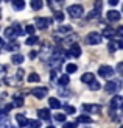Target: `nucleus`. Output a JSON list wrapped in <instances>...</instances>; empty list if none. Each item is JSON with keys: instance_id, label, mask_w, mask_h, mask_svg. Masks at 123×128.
Wrapping results in <instances>:
<instances>
[{"instance_id": "0eeeda50", "label": "nucleus", "mask_w": 123, "mask_h": 128, "mask_svg": "<svg viewBox=\"0 0 123 128\" xmlns=\"http://www.w3.org/2000/svg\"><path fill=\"white\" fill-rule=\"evenodd\" d=\"M53 24V19H50V17H39L36 20V27L37 28H41V30H45L48 27V25Z\"/></svg>"}, {"instance_id": "7c9ffc66", "label": "nucleus", "mask_w": 123, "mask_h": 128, "mask_svg": "<svg viewBox=\"0 0 123 128\" xmlns=\"http://www.w3.org/2000/svg\"><path fill=\"white\" fill-rule=\"evenodd\" d=\"M34 30H36L34 25H27V27H25V33H28V34H31V36H34Z\"/></svg>"}, {"instance_id": "ea45409f", "label": "nucleus", "mask_w": 123, "mask_h": 128, "mask_svg": "<svg viewBox=\"0 0 123 128\" xmlns=\"http://www.w3.org/2000/svg\"><path fill=\"white\" fill-rule=\"evenodd\" d=\"M0 125H2V128H12L11 124H9V120H5V122H3V124H0Z\"/></svg>"}, {"instance_id": "f257e3e1", "label": "nucleus", "mask_w": 123, "mask_h": 128, "mask_svg": "<svg viewBox=\"0 0 123 128\" xmlns=\"http://www.w3.org/2000/svg\"><path fill=\"white\" fill-rule=\"evenodd\" d=\"M23 33L22 31V28L19 27V25L16 24V25H12V27H8V28H5V31H3V34H5V38H8V39H11V41H14L16 38H19Z\"/></svg>"}, {"instance_id": "c756f323", "label": "nucleus", "mask_w": 123, "mask_h": 128, "mask_svg": "<svg viewBox=\"0 0 123 128\" xmlns=\"http://www.w3.org/2000/svg\"><path fill=\"white\" fill-rule=\"evenodd\" d=\"M100 12H101V11H97V10H92V11H90L89 14H87V20H90V19H95V17H98V16H100Z\"/></svg>"}, {"instance_id": "603ef678", "label": "nucleus", "mask_w": 123, "mask_h": 128, "mask_svg": "<svg viewBox=\"0 0 123 128\" xmlns=\"http://www.w3.org/2000/svg\"><path fill=\"white\" fill-rule=\"evenodd\" d=\"M122 111H123V106H122Z\"/></svg>"}, {"instance_id": "2f4dec72", "label": "nucleus", "mask_w": 123, "mask_h": 128, "mask_svg": "<svg viewBox=\"0 0 123 128\" xmlns=\"http://www.w3.org/2000/svg\"><path fill=\"white\" fill-rule=\"evenodd\" d=\"M59 33H72V28L69 25H61L59 27Z\"/></svg>"}, {"instance_id": "f3484780", "label": "nucleus", "mask_w": 123, "mask_h": 128, "mask_svg": "<svg viewBox=\"0 0 123 128\" xmlns=\"http://www.w3.org/2000/svg\"><path fill=\"white\" fill-rule=\"evenodd\" d=\"M37 116H39V119H44V120H48L50 117H51V114H50V111L48 110H39L37 111Z\"/></svg>"}, {"instance_id": "a878e982", "label": "nucleus", "mask_w": 123, "mask_h": 128, "mask_svg": "<svg viewBox=\"0 0 123 128\" xmlns=\"http://www.w3.org/2000/svg\"><path fill=\"white\" fill-rule=\"evenodd\" d=\"M39 42V38H36V36H30L27 41H25V44L27 46H34V44H37Z\"/></svg>"}, {"instance_id": "412c9836", "label": "nucleus", "mask_w": 123, "mask_h": 128, "mask_svg": "<svg viewBox=\"0 0 123 128\" xmlns=\"http://www.w3.org/2000/svg\"><path fill=\"white\" fill-rule=\"evenodd\" d=\"M12 8L14 10H23L25 8V2L23 0H14V2H12Z\"/></svg>"}, {"instance_id": "f704fd0d", "label": "nucleus", "mask_w": 123, "mask_h": 128, "mask_svg": "<svg viewBox=\"0 0 123 128\" xmlns=\"http://www.w3.org/2000/svg\"><path fill=\"white\" fill-rule=\"evenodd\" d=\"M55 19H56V20H59V22H62V20H64V12H62V11L55 12Z\"/></svg>"}, {"instance_id": "c03bdc74", "label": "nucleus", "mask_w": 123, "mask_h": 128, "mask_svg": "<svg viewBox=\"0 0 123 128\" xmlns=\"http://www.w3.org/2000/svg\"><path fill=\"white\" fill-rule=\"evenodd\" d=\"M5 74H6V67L0 66V76H5Z\"/></svg>"}, {"instance_id": "1a4fd4ad", "label": "nucleus", "mask_w": 123, "mask_h": 128, "mask_svg": "<svg viewBox=\"0 0 123 128\" xmlns=\"http://www.w3.org/2000/svg\"><path fill=\"white\" fill-rule=\"evenodd\" d=\"M106 17H108L109 22H119L122 16H120V11H117V10H109L106 12Z\"/></svg>"}, {"instance_id": "473e14b6", "label": "nucleus", "mask_w": 123, "mask_h": 128, "mask_svg": "<svg viewBox=\"0 0 123 128\" xmlns=\"http://www.w3.org/2000/svg\"><path fill=\"white\" fill-rule=\"evenodd\" d=\"M64 111H66L67 114H75V108L73 106H70V105H64Z\"/></svg>"}, {"instance_id": "39448f33", "label": "nucleus", "mask_w": 123, "mask_h": 128, "mask_svg": "<svg viewBox=\"0 0 123 128\" xmlns=\"http://www.w3.org/2000/svg\"><path fill=\"white\" fill-rule=\"evenodd\" d=\"M120 89V81L117 80H111V81H108L106 83V86H105V91L108 94H115Z\"/></svg>"}, {"instance_id": "9b49d317", "label": "nucleus", "mask_w": 123, "mask_h": 128, "mask_svg": "<svg viewBox=\"0 0 123 128\" xmlns=\"http://www.w3.org/2000/svg\"><path fill=\"white\" fill-rule=\"evenodd\" d=\"M76 41H78V34H75V33H70L69 36H64V44H70V47L75 46Z\"/></svg>"}, {"instance_id": "393cba45", "label": "nucleus", "mask_w": 123, "mask_h": 128, "mask_svg": "<svg viewBox=\"0 0 123 128\" xmlns=\"http://www.w3.org/2000/svg\"><path fill=\"white\" fill-rule=\"evenodd\" d=\"M27 80H28L30 83H37V81L41 80V76L37 75V74H34V72H33V74H30V75H28V78H27Z\"/></svg>"}, {"instance_id": "58836bf2", "label": "nucleus", "mask_w": 123, "mask_h": 128, "mask_svg": "<svg viewBox=\"0 0 123 128\" xmlns=\"http://www.w3.org/2000/svg\"><path fill=\"white\" fill-rule=\"evenodd\" d=\"M101 8H103V2H95V8H94V10L101 11Z\"/></svg>"}, {"instance_id": "4468645a", "label": "nucleus", "mask_w": 123, "mask_h": 128, "mask_svg": "<svg viewBox=\"0 0 123 128\" xmlns=\"http://www.w3.org/2000/svg\"><path fill=\"white\" fill-rule=\"evenodd\" d=\"M48 106L51 108V110H59V108H62L61 102L58 100V98H55V97H51V98L48 100Z\"/></svg>"}, {"instance_id": "49530a36", "label": "nucleus", "mask_w": 123, "mask_h": 128, "mask_svg": "<svg viewBox=\"0 0 123 128\" xmlns=\"http://www.w3.org/2000/svg\"><path fill=\"white\" fill-rule=\"evenodd\" d=\"M22 76H23V70L19 69V70H17V78H22Z\"/></svg>"}, {"instance_id": "dca6fc26", "label": "nucleus", "mask_w": 123, "mask_h": 128, "mask_svg": "<svg viewBox=\"0 0 123 128\" xmlns=\"http://www.w3.org/2000/svg\"><path fill=\"white\" fill-rule=\"evenodd\" d=\"M114 34H115V31H114V28H111V27H106V28H103V31H101V36L103 38H114Z\"/></svg>"}, {"instance_id": "09e8293b", "label": "nucleus", "mask_w": 123, "mask_h": 128, "mask_svg": "<svg viewBox=\"0 0 123 128\" xmlns=\"http://www.w3.org/2000/svg\"><path fill=\"white\" fill-rule=\"evenodd\" d=\"M117 46H119V48H123V39H120V41L117 42Z\"/></svg>"}, {"instance_id": "bb28decb", "label": "nucleus", "mask_w": 123, "mask_h": 128, "mask_svg": "<svg viewBox=\"0 0 123 128\" xmlns=\"http://www.w3.org/2000/svg\"><path fill=\"white\" fill-rule=\"evenodd\" d=\"M5 48H6V50H9V52H14V50H19V44L12 41V42H9Z\"/></svg>"}, {"instance_id": "f8f14e48", "label": "nucleus", "mask_w": 123, "mask_h": 128, "mask_svg": "<svg viewBox=\"0 0 123 128\" xmlns=\"http://www.w3.org/2000/svg\"><path fill=\"white\" fill-rule=\"evenodd\" d=\"M111 106L114 108V110L122 108V106H123V97H120V95H115V97L111 100Z\"/></svg>"}, {"instance_id": "ddd939ff", "label": "nucleus", "mask_w": 123, "mask_h": 128, "mask_svg": "<svg viewBox=\"0 0 123 128\" xmlns=\"http://www.w3.org/2000/svg\"><path fill=\"white\" fill-rule=\"evenodd\" d=\"M81 81L83 83H87V84H90L92 81H95V76L92 72H86L84 75H81Z\"/></svg>"}, {"instance_id": "20e7f679", "label": "nucleus", "mask_w": 123, "mask_h": 128, "mask_svg": "<svg viewBox=\"0 0 123 128\" xmlns=\"http://www.w3.org/2000/svg\"><path fill=\"white\" fill-rule=\"evenodd\" d=\"M83 110L86 111L87 114H100L101 112V105H97V103H84L83 105Z\"/></svg>"}, {"instance_id": "5701e85b", "label": "nucleus", "mask_w": 123, "mask_h": 128, "mask_svg": "<svg viewBox=\"0 0 123 128\" xmlns=\"http://www.w3.org/2000/svg\"><path fill=\"white\" fill-rule=\"evenodd\" d=\"M76 70H78V66H76V64H67V66H66V74L67 75L76 72Z\"/></svg>"}, {"instance_id": "de8ad7c7", "label": "nucleus", "mask_w": 123, "mask_h": 128, "mask_svg": "<svg viewBox=\"0 0 123 128\" xmlns=\"http://www.w3.org/2000/svg\"><path fill=\"white\" fill-rule=\"evenodd\" d=\"M119 2H117V0H109V5H111V6H115V5H117Z\"/></svg>"}, {"instance_id": "2eb2a0df", "label": "nucleus", "mask_w": 123, "mask_h": 128, "mask_svg": "<svg viewBox=\"0 0 123 128\" xmlns=\"http://www.w3.org/2000/svg\"><path fill=\"white\" fill-rule=\"evenodd\" d=\"M75 124H92V117L87 116V114H83V116H80L78 119H76V122Z\"/></svg>"}, {"instance_id": "c9c22d12", "label": "nucleus", "mask_w": 123, "mask_h": 128, "mask_svg": "<svg viewBox=\"0 0 123 128\" xmlns=\"http://www.w3.org/2000/svg\"><path fill=\"white\" fill-rule=\"evenodd\" d=\"M55 119L58 120V122H64V124H66V116H64V114H56Z\"/></svg>"}, {"instance_id": "e433bc0d", "label": "nucleus", "mask_w": 123, "mask_h": 128, "mask_svg": "<svg viewBox=\"0 0 123 128\" xmlns=\"http://www.w3.org/2000/svg\"><path fill=\"white\" fill-rule=\"evenodd\" d=\"M115 34H117V36H120L122 39H123V25H122V27H119L117 30H115Z\"/></svg>"}, {"instance_id": "a211bd4d", "label": "nucleus", "mask_w": 123, "mask_h": 128, "mask_svg": "<svg viewBox=\"0 0 123 128\" xmlns=\"http://www.w3.org/2000/svg\"><path fill=\"white\" fill-rule=\"evenodd\" d=\"M16 120H17V125L19 126H25V125H27V117H25L23 116V114H17V116H16Z\"/></svg>"}, {"instance_id": "423d86ee", "label": "nucleus", "mask_w": 123, "mask_h": 128, "mask_svg": "<svg viewBox=\"0 0 123 128\" xmlns=\"http://www.w3.org/2000/svg\"><path fill=\"white\" fill-rule=\"evenodd\" d=\"M98 74L103 76V78H111V76H114V69L111 66H100L98 67Z\"/></svg>"}, {"instance_id": "6ab92c4d", "label": "nucleus", "mask_w": 123, "mask_h": 128, "mask_svg": "<svg viewBox=\"0 0 123 128\" xmlns=\"http://www.w3.org/2000/svg\"><path fill=\"white\" fill-rule=\"evenodd\" d=\"M11 61L14 62V64H22L23 62V55H20V53H14L11 56Z\"/></svg>"}, {"instance_id": "c85d7f7f", "label": "nucleus", "mask_w": 123, "mask_h": 128, "mask_svg": "<svg viewBox=\"0 0 123 128\" xmlns=\"http://www.w3.org/2000/svg\"><path fill=\"white\" fill-rule=\"evenodd\" d=\"M117 48H119L117 42H114V41H111V42H109V46H108V50H109V52H111V53L117 52Z\"/></svg>"}, {"instance_id": "4c0bfd02", "label": "nucleus", "mask_w": 123, "mask_h": 128, "mask_svg": "<svg viewBox=\"0 0 123 128\" xmlns=\"http://www.w3.org/2000/svg\"><path fill=\"white\" fill-rule=\"evenodd\" d=\"M62 128H76V124H72V122H66Z\"/></svg>"}, {"instance_id": "cd10ccee", "label": "nucleus", "mask_w": 123, "mask_h": 128, "mask_svg": "<svg viewBox=\"0 0 123 128\" xmlns=\"http://www.w3.org/2000/svg\"><path fill=\"white\" fill-rule=\"evenodd\" d=\"M69 81H70L69 75H61V78H59V84H61V86H67Z\"/></svg>"}, {"instance_id": "b1692460", "label": "nucleus", "mask_w": 123, "mask_h": 128, "mask_svg": "<svg viewBox=\"0 0 123 128\" xmlns=\"http://www.w3.org/2000/svg\"><path fill=\"white\" fill-rule=\"evenodd\" d=\"M39 122H37V120H31V119H28L27 120V125H25V126H27V128H39Z\"/></svg>"}, {"instance_id": "aec40b11", "label": "nucleus", "mask_w": 123, "mask_h": 128, "mask_svg": "<svg viewBox=\"0 0 123 128\" xmlns=\"http://www.w3.org/2000/svg\"><path fill=\"white\" fill-rule=\"evenodd\" d=\"M31 8H33L34 11H39L41 8H42V6H44V3L41 2V0H31Z\"/></svg>"}, {"instance_id": "4be33fe9", "label": "nucleus", "mask_w": 123, "mask_h": 128, "mask_svg": "<svg viewBox=\"0 0 123 128\" xmlns=\"http://www.w3.org/2000/svg\"><path fill=\"white\" fill-rule=\"evenodd\" d=\"M11 105H12V106H22V105H23V97H22V95H16Z\"/></svg>"}, {"instance_id": "9d476101", "label": "nucleus", "mask_w": 123, "mask_h": 128, "mask_svg": "<svg viewBox=\"0 0 123 128\" xmlns=\"http://www.w3.org/2000/svg\"><path fill=\"white\" fill-rule=\"evenodd\" d=\"M66 56H73V58H80V56H81V47H80V46H76V44H75V46H72V47H70V50L66 53Z\"/></svg>"}, {"instance_id": "a19ab883", "label": "nucleus", "mask_w": 123, "mask_h": 128, "mask_svg": "<svg viewBox=\"0 0 123 128\" xmlns=\"http://www.w3.org/2000/svg\"><path fill=\"white\" fill-rule=\"evenodd\" d=\"M117 72L123 75V62H119V64H117Z\"/></svg>"}, {"instance_id": "3c124183", "label": "nucleus", "mask_w": 123, "mask_h": 128, "mask_svg": "<svg viewBox=\"0 0 123 128\" xmlns=\"http://www.w3.org/2000/svg\"><path fill=\"white\" fill-rule=\"evenodd\" d=\"M47 128H55V126H47Z\"/></svg>"}, {"instance_id": "6e6d98bb", "label": "nucleus", "mask_w": 123, "mask_h": 128, "mask_svg": "<svg viewBox=\"0 0 123 128\" xmlns=\"http://www.w3.org/2000/svg\"><path fill=\"white\" fill-rule=\"evenodd\" d=\"M122 128H123V126H122Z\"/></svg>"}, {"instance_id": "8fccbe9b", "label": "nucleus", "mask_w": 123, "mask_h": 128, "mask_svg": "<svg viewBox=\"0 0 123 128\" xmlns=\"http://www.w3.org/2000/svg\"><path fill=\"white\" fill-rule=\"evenodd\" d=\"M36 55H37L36 52H31V53H30V58H36Z\"/></svg>"}, {"instance_id": "79ce46f5", "label": "nucleus", "mask_w": 123, "mask_h": 128, "mask_svg": "<svg viewBox=\"0 0 123 128\" xmlns=\"http://www.w3.org/2000/svg\"><path fill=\"white\" fill-rule=\"evenodd\" d=\"M3 119H6V112H5L3 110H0V124H2Z\"/></svg>"}, {"instance_id": "f03ea898", "label": "nucleus", "mask_w": 123, "mask_h": 128, "mask_svg": "<svg viewBox=\"0 0 123 128\" xmlns=\"http://www.w3.org/2000/svg\"><path fill=\"white\" fill-rule=\"evenodd\" d=\"M103 36L100 33H97V31H90V33L86 36V44L87 46H98V44L101 42Z\"/></svg>"}, {"instance_id": "5fc2aeb1", "label": "nucleus", "mask_w": 123, "mask_h": 128, "mask_svg": "<svg viewBox=\"0 0 123 128\" xmlns=\"http://www.w3.org/2000/svg\"><path fill=\"white\" fill-rule=\"evenodd\" d=\"M0 16H2V14H0Z\"/></svg>"}, {"instance_id": "7ed1b4c3", "label": "nucleus", "mask_w": 123, "mask_h": 128, "mask_svg": "<svg viewBox=\"0 0 123 128\" xmlns=\"http://www.w3.org/2000/svg\"><path fill=\"white\" fill-rule=\"evenodd\" d=\"M67 12H69V16H70V17L78 19V17L83 16L84 10H83V6H81V5H70L69 8H67Z\"/></svg>"}, {"instance_id": "6e6552de", "label": "nucleus", "mask_w": 123, "mask_h": 128, "mask_svg": "<svg viewBox=\"0 0 123 128\" xmlns=\"http://www.w3.org/2000/svg\"><path fill=\"white\" fill-rule=\"evenodd\" d=\"M31 94L34 95L36 98H44V97H47V94H48V89L47 88H44V86H41V88H34L33 91H31Z\"/></svg>"}, {"instance_id": "864d4df0", "label": "nucleus", "mask_w": 123, "mask_h": 128, "mask_svg": "<svg viewBox=\"0 0 123 128\" xmlns=\"http://www.w3.org/2000/svg\"><path fill=\"white\" fill-rule=\"evenodd\" d=\"M122 11H123V6H122Z\"/></svg>"}, {"instance_id": "72a5a7b5", "label": "nucleus", "mask_w": 123, "mask_h": 128, "mask_svg": "<svg viewBox=\"0 0 123 128\" xmlns=\"http://www.w3.org/2000/svg\"><path fill=\"white\" fill-rule=\"evenodd\" d=\"M89 88L92 89V91H98V89H100V83L95 80V81H92V83H90V84H89Z\"/></svg>"}, {"instance_id": "37998d69", "label": "nucleus", "mask_w": 123, "mask_h": 128, "mask_svg": "<svg viewBox=\"0 0 123 128\" xmlns=\"http://www.w3.org/2000/svg\"><path fill=\"white\" fill-rule=\"evenodd\" d=\"M58 92H59L61 95H69V94H70L69 91H66V89H61V88H59V89H58Z\"/></svg>"}, {"instance_id": "a18cd8bd", "label": "nucleus", "mask_w": 123, "mask_h": 128, "mask_svg": "<svg viewBox=\"0 0 123 128\" xmlns=\"http://www.w3.org/2000/svg\"><path fill=\"white\" fill-rule=\"evenodd\" d=\"M5 47H6L5 39H3V38H0V50H2V48H5Z\"/></svg>"}]
</instances>
